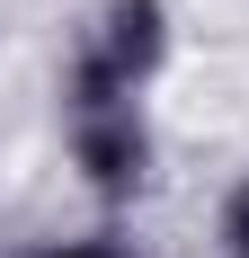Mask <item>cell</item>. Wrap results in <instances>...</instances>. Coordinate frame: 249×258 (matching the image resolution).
<instances>
[{
	"mask_svg": "<svg viewBox=\"0 0 249 258\" xmlns=\"http://www.w3.org/2000/svg\"><path fill=\"white\" fill-rule=\"evenodd\" d=\"M72 160L80 178L98 187V196H134L151 178V134L134 107H107V116H72Z\"/></svg>",
	"mask_w": 249,
	"mask_h": 258,
	"instance_id": "obj_1",
	"label": "cell"
},
{
	"mask_svg": "<svg viewBox=\"0 0 249 258\" xmlns=\"http://www.w3.org/2000/svg\"><path fill=\"white\" fill-rule=\"evenodd\" d=\"M27 258H134V249H116V240H53V249H27Z\"/></svg>",
	"mask_w": 249,
	"mask_h": 258,
	"instance_id": "obj_4",
	"label": "cell"
},
{
	"mask_svg": "<svg viewBox=\"0 0 249 258\" xmlns=\"http://www.w3.org/2000/svg\"><path fill=\"white\" fill-rule=\"evenodd\" d=\"M98 53L134 80V89H143V80L160 72V53H169V9H160V0H107V18H98Z\"/></svg>",
	"mask_w": 249,
	"mask_h": 258,
	"instance_id": "obj_2",
	"label": "cell"
},
{
	"mask_svg": "<svg viewBox=\"0 0 249 258\" xmlns=\"http://www.w3.org/2000/svg\"><path fill=\"white\" fill-rule=\"evenodd\" d=\"M223 249H231V258H249V178L223 196Z\"/></svg>",
	"mask_w": 249,
	"mask_h": 258,
	"instance_id": "obj_3",
	"label": "cell"
}]
</instances>
